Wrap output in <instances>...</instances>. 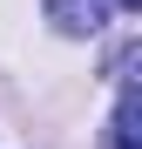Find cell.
I'll return each mask as SVG.
<instances>
[{
    "mask_svg": "<svg viewBox=\"0 0 142 149\" xmlns=\"http://www.w3.org/2000/svg\"><path fill=\"white\" fill-rule=\"evenodd\" d=\"M102 149H142V95H135V81H122V95H115V115H108V142Z\"/></svg>",
    "mask_w": 142,
    "mask_h": 149,
    "instance_id": "cell-1",
    "label": "cell"
},
{
    "mask_svg": "<svg viewBox=\"0 0 142 149\" xmlns=\"http://www.w3.org/2000/svg\"><path fill=\"white\" fill-rule=\"evenodd\" d=\"M47 20L61 34H95L108 20V0H47Z\"/></svg>",
    "mask_w": 142,
    "mask_h": 149,
    "instance_id": "cell-2",
    "label": "cell"
},
{
    "mask_svg": "<svg viewBox=\"0 0 142 149\" xmlns=\"http://www.w3.org/2000/svg\"><path fill=\"white\" fill-rule=\"evenodd\" d=\"M115 7H122V14H135V7H142V0H115Z\"/></svg>",
    "mask_w": 142,
    "mask_h": 149,
    "instance_id": "cell-3",
    "label": "cell"
}]
</instances>
